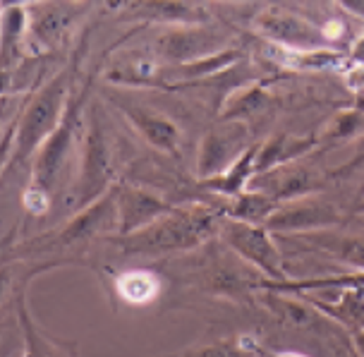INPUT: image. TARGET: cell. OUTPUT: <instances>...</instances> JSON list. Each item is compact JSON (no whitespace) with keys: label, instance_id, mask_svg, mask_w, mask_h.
<instances>
[{"label":"cell","instance_id":"cell-1","mask_svg":"<svg viewBox=\"0 0 364 357\" xmlns=\"http://www.w3.org/2000/svg\"><path fill=\"white\" fill-rule=\"evenodd\" d=\"M223 218V209H213L206 204L175 206L164 218L154 220L151 225L132 233V235H115L113 243L125 255H178V252L201 247L213 233H218Z\"/></svg>","mask_w":364,"mask_h":357},{"label":"cell","instance_id":"cell-2","mask_svg":"<svg viewBox=\"0 0 364 357\" xmlns=\"http://www.w3.org/2000/svg\"><path fill=\"white\" fill-rule=\"evenodd\" d=\"M70 77L68 73L55 75L48 84H43L38 92L31 96V101L24 106L19 113L17 125L12 129L10 139L3 142V154L8 151L12 144L8 159H3V171L15 168L31 159L38 146L43 144L50 134L55 132V127L60 125L65 110L70 108Z\"/></svg>","mask_w":364,"mask_h":357},{"label":"cell","instance_id":"cell-3","mask_svg":"<svg viewBox=\"0 0 364 357\" xmlns=\"http://www.w3.org/2000/svg\"><path fill=\"white\" fill-rule=\"evenodd\" d=\"M113 156H110L108 134L101 122L99 103H91L82 129V161L75 183L73 209L82 211L89 204L99 202L103 194L113 190Z\"/></svg>","mask_w":364,"mask_h":357},{"label":"cell","instance_id":"cell-4","mask_svg":"<svg viewBox=\"0 0 364 357\" xmlns=\"http://www.w3.org/2000/svg\"><path fill=\"white\" fill-rule=\"evenodd\" d=\"M218 238L230 247L240 259L252 264L264 276L273 281H285L288 274L283 269L281 252L271 240V230L259 223H245V220L223 218L218 228Z\"/></svg>","mask_w":364,"mask_h":357},{"label":"cell","instance_id":"cell-5","mask_svg":"<svg viewBox=\"0 0 364 357\" xmlns=\"http://www.w3.org/2000/svg\"><path fill=\"white\" fill-rule=\"evenodd\" d=\"M87 115L82 113V101L75 99L70 103V108L65 110L60 125L55 127V132L38 146V151L34 154V164H31V187L53 194L58 178L63 175L65 161H68L73 144L80 134V129L84 125Z\"/></svg>","mask_w":364,"mask_h":357},{"label":"cell","instance_id":"cell-6","mask_svg":"<svg viewBox=\"0 0 364 357\" xmlns=\"http://www.w3.org/2000/svg\"><path fill=\"white\" fill-rule=\"evenodd\" d=\"M230 46V34L213 24H190V27H173L156 38V53L166 65L194 63L201 58L216 55Z\"/></svg>","mask_w":364,"mask_h":357},{"label":"cell","instance_id":"cell-7","mask_svg":"<svg viewBox=\"0 0 364 357\" xmlns=\"http://www.w3.org/2000/svg\"><path fill=\"white\" fill-rule=\"evenodd\" d=\"M250 129L245 120H220L204 134L197 159L199 180H209L213 175L228 171L250 149Z\"/></svg>","mask_w":364,"mask_h":357},{"label":"cell","instance_id":"cell-8","mask_svg":"<svg viewBox=\"0 0 364 357\" xmlns=\"http://www.w3.org/2000/svg\"><path fill=\"white\" fill-rule=\"evenodd\" d=\"M101 233H118V185H113V190L103 194L99 202L77 211L60 230L50 235L48 247L68 250L89 243Z\"/></svg>","mask_w":364,"mask_h":357},{"label":"cell","instance_id":"cell-9","mask_svg":"<svg viewBox=\"0 0 364 357\" xmlns=\"http://www.w3.org/2000/svg\"><path fill=\"white\" fill-rule=\"evenodd\" d=\"M255 29L262 34L271 46L285 48V50H316L326 48L323 31L316 29L314 24L304 22L302 17L288 15V12H262L255 19Z\"/></svg>","mask_w":364,"mask_h":357},{"label":"cell","instance_id":"cell-10","mask_svg":"<svg viewBox=\"0 0 364 357\" xmlns=\"http://www.w3.org/2000/svg\"><path fill=\"white\" fill-rule=\"evenodd\" d=\"M113 101L122 110V115H127V120L132 122V127L141 134V139L149 146L161 154H178L180 129L166 113L149 108L144 103L122 99V96H113Z\"/></svg>","mask_w":364,"mask_h":357},{"label":"cell","instance_id":"cell-11","mask_svg":"<svg viewBox=\"0 0 364 357\" xmlns=\"http://www.w3.org/2000/svg\"><path fill=\"white\" fill-rule=\"evenodd\" d=\"M175 204H168L159 194L134 185H118V233L115 235H132L146 228L154 220L171 213Z\"/></svg>","mask_w":364,"mask_h":357},{"label":"cell","instance_id":"cell-12","mask_svg":"<svg viewBox=\"0 0 364 357\" xmlns=\"http://www.w3.org/2000/svg\"><path fill=\"white\" fill-rule=\"evenodd\" d=\"M127 19L168 24V27H190V24H206L211 15L194 0H134L129 5Z\"/></svg>","mask_w":364,"mask_h":357},{"label":"cell","instance_id":"cell-13","mask_svg":"<svg viewBox=\"0 0 364 357\" xmlns=\"http://www.w3.org/2000/svg\"><path fill=\"white\" fill-rule=\"evenodd\" d=\"M314 187H316L314 175H311L307 168L283 164V166L271 168V171L257 173L255 178L250 180L247 190L264 192V194H269L271 199H276V202H285V199H302L304 194L311 192Z\"/></svg>","mask_w":364,"mask_h":357},{"label":"cell","instance_id":"cell-14","mask_svg":"<svg viewBox=\"0 0 364 357\" xmlns=\"http://www.w3.org/2000/svg\"><path fill=\"white\" fill-rule=\"evenodd\" d=\"M338 213L323 202H300L295 204H281L276 213L266 220V228L273 233H307V230H321L326 225L336 223Z\"/></svg>","mask_w":364,"mask_h":357},{"label":"cell","instance_id":"cell-15","mask_svg":"<svg viewBox=\"0 0 364 357\" xmlns=\"http://www.w3.org/2000/svg\"><path fill=\"white\" fill-rule=\"evenodd\" d=\"M29 31L34 34V38L43 46L58 41L65 29L73 22L75 10L70 5L60 3V0H41L36 5H29Z\"/></svg>","mask_w":364,"mask_h":357},{"label":"cell","instance_id":"cell-16","mask_svg":"<svg viewBox=\"0 0 364 357\" xmlns=\"http://www.w3.org/2000/svg\"><path fill=\"white\" fill-rule=\"evenodd\" d=\"M259 149H262L259 142H255L228 171H223L220 175H213L209 180H201V187L213 194H220V197H225V199L237 197L240 192H245L247 187H250V180L257 175Z\"/></svg>","mask_w":364,"mask_h":357},{"label":"cell","instance_id":"cell-17","mask_svg":"<svg viewBox=\"0 0 364 357\" xmlns=\"http://www.w3.org/2000/svg\"><path fill=\"white\" fill-rule=\"evenodd\" d=\"M278 206H281V202L271 199L269 194L257 192V190H245V192H240L237 197L228 199V204L223 206V216L245 220V223L264 225L266 220L276 213Z\"/></svg>","mask_w":364,"mask_h":357},{"label":"cell","instance_id":"cell-18","mask_svg":"<svg viewBox=\"0 0 364 357\" xmlns=\"http://www.w3.org/2000/svg\"><path fill=\"white\" fill-rule=\"evenodd\" d=\"M273 48H276L273 60L290 70H316V73H323V70H338L341 65L350 63L346 53H336V50L328 48H316V50H285L278 46Z\"/></svg>","mask_w":364,"mask_h":357},{"label":"cell","instance_id":"cell-19","mask_svg":"<svg viewBox=\"0 0 364 357\" xmlns=\"http://www.w3.org/2000/svg\"><path fill=\"white\" fill-rule=\"evenodd\" d=\"M161 288H164L161 278L144 269L125 271V274L115 278V290L129 304H149L159 297Z\"/></svg>","mask_w":364,"mask_h":357},{"label":"cell","instance_id":"cell-20","mask_svg":"<svg viewBox=\"0 0 364 357\" xmlns=\"http://www.w3.org/2000/svg\"><path fill=\"white\" fill-rule=\"evenodd\" d=\"M262 346L255 336H230V339L187 348L168 357H262Z\"/></svg>","mask_w":364,"mask_h":357},{"label":"cell","instance_id":"cell-21","mask_svg":"<svg viewBox=\"0 0 364 357\" xmlns=\"http://www.w3.org/2000/svg\"><path fill=\"white\" fill-rule=\"evenodd\" d=\"M161 73V65L149 55H125L120 63H115L113 68L106 73V80L118 82V84H156Z\"/></svg>","mask_w":364,"mask_h":357},{"label":"cell","instance_id":"cell-22","mask_svg":"<svg viewBox=\"0 0 364 357\" xmlns=\"http://www.w3.org/2000/svg\"><path fill=\"white\" fill-rule=\"evenodd\" d=\"M318 250L328 252L355 269L364 271V238H343V235H326V233H316L311 235Z\"/></svg>","mask_w":364,"mask_h":357},{"label":"cell","instance_id":"cell-23","mask_svg":"<svg viewBox=\"0 0 364 357\" xmlns=\"http://www.w3.org/2000/svg\"><path fill=\"white\" fill-rule=\"evenodd\" d=\"M264 304L271 311H276V316H281L283 321H288L290 326L307 329L311 324L318 321L314 309H309L307 304H300L295 300H288V297L276 295V290H264Z\"/></svg>","mask_w":364,"mask_h":357},{"label":"cell","instance_id":"cell-24","mask_svg":"<svg viewBox=\"0 0 364 357\" xmlns=\"http://www.w3.org/2000/svg\"><path fill=\"white\" fill-rule=\"evenodd\" d=\"M29 34V12L27 8H10L3 10V63L5 70L10 68V60L15 58L17 46Z\"/></svg>","mask_w":364,"mask_h":357},{"label":"cell","instance_id":"cell-25","mask_svg":"<svg viewBox=\"0 0 364 357\" xmlns=\"http://www.w3.org/2000/svg\"><path fill=\"white\" fill-rule=\"evenodd\" d=\"M269 96L262 87H252L245 94H235L225 99V106L218 110L220 120H245L247 115H255L262 108H266Z\"/></svg>","mask_w":364,"mask_h":357},{"label":"cell","instance_id":"cell-26","mask_svg":"<svg viewBox=\"0 0 364 357\" xmlns=\"http://www.w3.org/2000/svg\"><path fill=\"white\" fill-rule=\"evenodd\" d=\"M50 206V194L38 190V187H27V192H24V209L31 216H43L46 211H48Z\"/></svg>","mask_w":364,"mask_h":357},{"label":"cell","instance_id":"cell-27","mask_svg":"<svg viewBox=\"0 0 364 357\" xmlns=\"http://www.w3.org/2000/svg\"><path fill=\"white\" fill-rule=\"evenodd\" d=\"M346 80L353 89H364V65H355L346 73Z\"/></svg>","mask_w":364,"mask_h":357},{"label":"cell","instance_id":"cell-28","mask_svg":"<svg viewBox=\"0 0 364 357\" xmlns=\"http://www.w3.org/2000/svg\"><path fill=\"white\" fill-rule=\"evenodd\" d=\"M348 60H350V68H355V65H364V34L353 46V50L348 53Z\"/></svg>","mask_w":364,"mask_h":357},{"label":"cell","instance_id":"cell-29","mask_svg":"<svg viewBox=\"0 0 364 357\" xmlns=\"http://www.w3.org/2000/svg\"><path fill=\"white\" fill-rule=\"evenodd\" d=\"M346 10H350L357 17H364V0H338Z\"/></svg>","mask_w":364,"mask_h":357},{"label":"cell","instance_id":"cell-30","mask_svg":"<svg viewBox=\"0 0 364 357\" xmlns=\"http://www.w3.org/2000/svg\"><path fill=\"white\" fill-rule=\"evenodd\" d=\"M41 0H3V10H10V8H29V5H36Z\"/></svg>","mask_w":364,"mask_h":357},{"label":"cell","instance_id":"cell-31","mask_svg":"<svg viewBox=\"0 0 364 357\" xmlns=\"http://www.w3.org/2000/svg\"><path fill=\"white\" fill-rule=\"evenodd\" d=\"M355 346H357V350H360V357H364V334L355 336Z\"/></svg>","mask_w":364,"mask_h":357},{"label":"cell","instance_id":"cell-32","mask_svg":"<svg viewBox=\"0 0 364 357\" xmlns=\"http://www.w3.org/2000/svg\"><path fill=\"white\" fill-rule=\"evenodd\" d=\"M266 357H307V355H302V353H276V355H266Z\"/></svg>","mask_w":364,"mask_h":357},{"label":"cell","instance_id":"cell-33","mask_svg":"<svg viewBox=\"0 0 364 357\" xmlns=\"http://www.w3.org/2000/svg\"><path fill=\"white\" fill-rule=\"evenodd\" d=\"M235 3H247V0H235Z\"/></svg>","mask_w":364,"mask_h":357}]
</instances>
